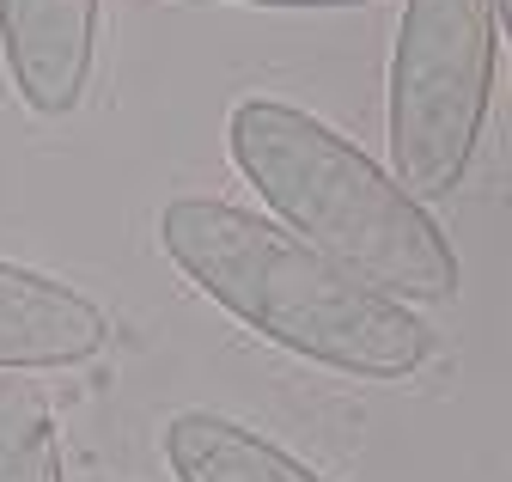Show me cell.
Listing matches in <instances>:
<instances>
[{
	"label": "cell",
	"instance_id": "cell-1",
	"mask_svg": "<svg viewBox=\"0 0 512 482\" xmlns=\"http://www.w3.org/2000/svg\"><path fill=\"white\" fill-rule=\"evenodd\" d=\"M159 251L220 312L311 367L391 385L421 373L433 354V330L409 306L372 293L342 263L250 208L177 196L159 208Z\"/></svg>",
	"mask_w": 512,
	"mask_h": 482
},
{
	"label": "cell",
	"instance_id": "cell-2",
	"mask_svg": "<svg viewBox=\"0 0 512 482\" xmlns=\"http://www.w3.org/2000/svg\"><path fill=\"white\" fill-rule=\"evenodd\" d=\"M226 153L293 238L372 293L397 306H445L458 293V251L439 220L324 116L281 98H244L226 123Z\"/></svg>",
	"mask_w": 512,
	"mask_h": 482
},
{
	"label": "cell",
	"instance_id": "cell-3",
	"mask_svg": "<svg viewBox=\"0 0 512 482\" xmlns=\"http://www.w3.org/2000/svg\"><path fill=\"white\" fill-rule=\"evenodd\" d=\"M494 98L488 0H403L391 49V177L427 208L464 184Z\"/></svg>",
	"mask_w": 512,
	"mask_h": 482
},
{
	"label": "cell",
	"instance_id": "cell-4",
	"mask_svg": "<svg viewBox=\"0 0 512 482\" xmlns=\"http://www.w3.org/2000/svg\"><path fill=\"white\" fill-rule=\"evenodd\" d=\"M0 49L31 116H68L98 55V0H0Z\"/></svg>",
	"mask_w": 512,
	"mask_h": 482
},
{
	"label": "cell",
	"instance_id": "cell-5",
	"mask_svg": "<svg viewBox=\"0 0 512 482\" xmlns=\"http://www.w3.org/2000/svg\"><path fill=\"white\" fill-rule=\"evenodd\" d=\"M110 342L98 299L43 269L0 257V373H61L86 367Z\"/></svg>",
	"mask_w": 512,
	"mask_h": 482
},
{
	"label": "cell",
	"instance_id": "cell-6",
	"mask_svg": "<svg viewBox=\"0 0 512 482\" xmlns=\"http://www.w3.org/2000/svg\"><path fill=\"white\" fill-rule=\"evenodd\" d=\"M165 464L177 482H324L269 434L214 409H183L165 421Z\"/></svg>",
	"mask_w": 512,
	"mask_h": 482
},
{
	"label": "cell",
	"instance_id": "cell-7",
	"mask_svg": "<svg viewBox=\"0 0 512 482\" xmlns=\"http://www.w3.org/2000/svg\"><path fill=\"white\" fill-rule=\"evenodd\" d=\"M0 482H68L55 409L31 379H0Z\"/></svg>",
	"mask_w": 512,
	"mask_h": 482
},
{
	"label": "cell",
	"instance_id": "cell-8",
	"mask_svg": "<svg viewBox=\"0 0 512 482\" xmlns=\"http://www.w3.org/2000/svg\"><path fill=\"white\" fill-rule=\"evenodd\" d=\"M238 7H275V13H342V7H372V0H238Z\"/></svg>",
	"mask_w": 512,
	"mask_h": 482
},
{
	"label": "cell",
	"instance_id": "cell-9",
	"mask_svg": "<svg viewBox=\"0 0 512 482\" xmlns=\"http://www.w3.org/2000/svg\"><path fill=\"white\" fill-rule=\"evenodd\" d=\"M488 7L500 13V31H506V43H512V0H488Z\"/></svg>",
	"mask_w": 512,
	"mask_h": 482
}]
</instances>
